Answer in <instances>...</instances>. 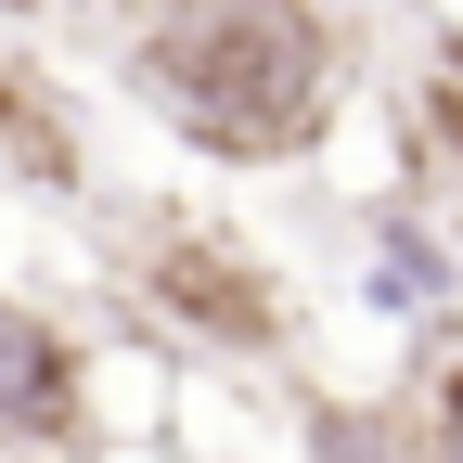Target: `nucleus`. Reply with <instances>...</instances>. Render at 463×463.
Listing matches in <instances>:
<instances>
[{
  "instance_id": "obj_2",
  "label": "nucleus",
  "mask_w": 463,
  "mask_h": 463,
  "mask_svg": "<svg viewBox=\"0 0 463 463\" xmlns=\"http://www.w3.org/2000/svg\"><path fill=\"white\" fill-rule=\"evenodd\" d=\"M103 270L181 361H283L297 347V283L270 245H245L232 219L181 194H116L103 206Z\"/></svg>"
},
{
  "instance_id": "obj_9",
  "label": "nucleus",
  "mask_w": 463,
  "mask_h": 463,
  "mask_svg": "<svg viewBox=\"0 0 463 463\" xmlns=\"http://www.w3.org/2000/svg\"><path fill=\"white\" fill-rule=\"evenodd\" d=\"M52 14H103V0H0V26H52Z\"/></svg>"
},
{
  "instance_id": "obj_4",
  "label": "nucleus",
  "mask_w": 463,
  "mask_h": 463,
  "mask_svg": "<svg viewBox=\"0 0 463 463\" xmlns=\"http://www.w3.org/2000/svg\"><path fill=\"white\" fill-rule=\"evenodd\" d=\"M0 194H39V206H103V167H90V103L52 78L14 26H0Z\"/></svg>"
},
{
  "instance_id": "obj_6",
  "label": "nucleus",
  "mask_w": 463,
  "mask_h": 463,
  "mask_svg": "<svg viewBox=\"0 0 463 463\" xmlns=\"http://www.w3.org/2000/svg\"><path fill=\"white\" fill-rule=\"evenodd\" d=\"M386 129H399V194H463V26L438 14L412 52H386Z\"/></svg>"
},
{
  "instance_id": "obj_1",
  "label": "nucleus",
  "mask_w": 463,
  "mask_h": 463,
  "mask_svg": "<svg viewBox=\"0 0 463 463\" xmlns=\"http://www.w3.org/2000/svg\"><path fill=\"white\" fill-rule=\"evenodd\" d=\"M103 90L219 181H297L373 90L361 0H103Z\"/></svg>"
},
{
  "instance_id": "obj_7",
  "label": "nucleus",
  "mask_w": 463,
  "mask_h": 463,
  "mask_svg": "<svg viewBox=\"0 0 463 463\" xmlns=\"http://www.w3.org/2000/svg\"><path fill=\"white\" fill-rule=\"evenodd\" d=\"M283 438H297V463H438V425L412 386H297Z\"/></svg>"
},
{
  "instance_id": "obj_3",
  "label": "nucleus",
  "mask_w": 463,
  "mask_h": 463,
  "mask_svg": "<svg viewBox=\"0 0 463 463\" xmlns=\"http://www.w3.org/2000/svg\"><path fill=\"white\" fill-rule=\"evenodd\" d=\"M347 232H361V309L386 335H450L463 322V232L425 194H361Z\"/></svg>"
},
{
  "instance_id": "obj_8",
  "label": "nucleus",
  "mask_w": 463,
  "mask_h": 463,
  "mask_svg": "<svg viewBox=\"0 0 463 463\" xmlns=\"http://www.w3.org/2000/svg\"><path fill=\"white\" fill-rule=\"evenodd\" d=\"M412 399H425V425H438V463H463V322H450V335H425Z\"/></svg>"
},
{
  "instance_id": "obj_5",
  "label": "nucleus",
  "mask_w": 463,
  "mask_h": 463,
  "mask_svg": "<svg viewBox=\"0 0 463 463\" xmlns=\"http://www.w3.org/2000/svg\"><path fill=\"white\" fill-rule=\"evenodd\" d=\"M0 450H90V347L39 297H0Z\"/></svg>"
}]
</instances>
